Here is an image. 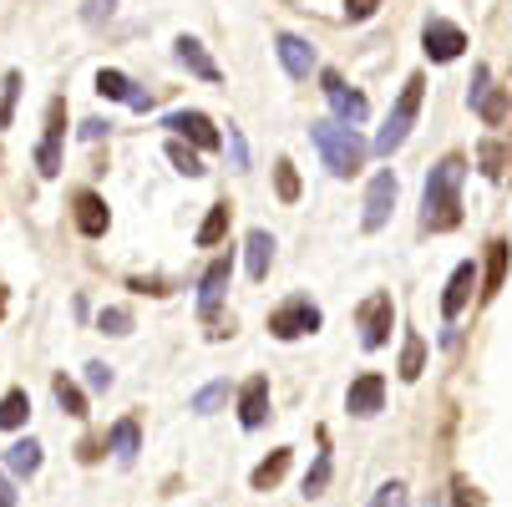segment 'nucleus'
<instances>
[{
  "label": "nucleus",
  "mask_w": 512,
  "mask_h": 507,
  "mask_svg": "<svg viewBox=\"0 0 512 507\" xmlns=\"http://www.w3.org/2000/svg\"><path fill=\"white\" fill-rule=\"evenodd\" d=\"M229 153H234V168H249V148H244V132L229 127Z\"/></svg>",
  "instance_id": "4c0bfd02"
},
{
  "label": "nucleus",
  "mask_w": 512,
  "mask_h": 507,
  "mask_svg": "<svg viewBox=\"0 0 512 507\" xmlns=\"http://www.w3.org/2000/svg\"><path fill=\"white\" fill-rule=\"evenodd\" d=\"M168 163H173L183 178H203V163H198V153H193V148H183V142H168Z\"/></svg>",
  "instance_id": "7c9ffc66"
},
{
  "label": "nucleus",
  "mask_w": 512,
  "mask_h": 507,
  "mask_svg": "<svg viewBox=\"0 0 512 507\" xmlns=\"http://www.w3.org/2000/svg\"><path fill=\"white\" fill-rule=\"evenodd\" d=\"M0 507H16V492H11V482L0 477Z\"/></svg>",
  "instance_id": "37998d69"
},
{
  "label": "nucleus",
  "mask_w": 512,
  "mask_h": 507,
  "mask_svg": "<svg viewBox=\"0 0 512 507\" xmlns=\"http://www.w3.org/2000/svg\"><path fill=\"white\" fill-rule=\"evenodd\" d=\"M107 447H112V457H117L122 467H132V462H137V447H142V431H137V421H132V416L112 426V437H107Z\"/></svg>",
  "instance_id": "6ab92c4d"
},
{
  "label": "nucleus",
  "mask_w": 512,
  "mask_h": 507,
  "mask_svg": "<svg viewBox=\"0 0 512 507\" xmlns=\"http://www.w3.org/2000/svg\"><path fill=\"white\" fill-rule=\"evenodd\" d=\"M97 330H102V335H127V330H132V315H127V310H102V315H97Z\"/></svg>",
  "instance_id": "72a5a7b5"
},
{
  "label": "nucleus",
  "mask_w": 512,
  "mask_h": 507,
  "mask_svg": "<svg viewBox=\"0 0 512 507\" xmlns=\"http://www.w3.org/2000/svg\"><path fill=\"white\" fill-rule=\"evenodd\" d=\"M82 137H87V142H102V137H107V122H102V117L82 122Z\"/></svg>",
  "instance_id": "79ce46f5"
},
{
  "label": "nucleus",
  "mask_w": 512,
  "mask_h": 507,
  "mask_svg": "<svg viewBox=\"0 0 512 507\" xmlns=\"http://www.w3.org/2000/svg\"><path fill=\"white\" fill-rule=\"evenodd\" d=\"M462 178H467V163L457 153L431 168L426 193H421V229L426 234H452L462 224Z\"/></svg>",
  "instance_id": "f257e3e1"
},
{
  "label": "nucleus",
  "mask_w": 512,
  "mask_h": 507,
  "mask_svg": "<svg viewBox=\"0 0 512 507\" xmlns=\"http://www.w3.org/2000/svg\"><path fill=\"white\" fill-rule=\"evenodd\" d=\"M26 416H31V396L26 391H6V396H0V431L26 426Z\"/></svg>",
  "instance_id": "5701e85b"
},
{
  "label": "nucleus",
  "mask_w": 512,
  "mask_h": 507,
  "mask_svg": "<svg viewBox=\"0 0 512 507\" xmlns=\"http://www.w3.org/2000/svg\"><path fill=\"white\" fill-rule=\"evenodd\" d=\"M6 467L16 472V477H36L41 472V447L26 437V442H11L6 447Z\"/></svg>",
  "instance_id": "412c9836"
},
{
  "label": "nucleus",
  "mask_w": 512,
  "mask_h": 507,
  "mask_svg": "<svg viewBox=\"0 0 512 507\" xmlns=\"http://www.w3.org/2000/svg\"><path fill=\"white\" fill-rule=\"evenodd\" d=\"M320 82H325V97H330V107H335V122H345V127H360L365 122V97L355 92V87H345L340 82V71H320Z\"/></svg>",
  "instance_id": "1a4fd4ad"
},
{
  "label": "nucleus",
  "mask_w": 512,
  "mask_h": 507,
  "mask_svg": "<svg viewBox=\"0 0 512 507\" xmlns=\"http://www.w3.org/2000/svg\"><path fill=\"white\" fill-rule=\"evenodd\" d=\"M431 507H436V502H431Z\"/></svg>",
  "instance_id": "49530a36"
},
{
  "label": "nucleus",
  "mask_w": 512,
  "mask_h": 507,
  "mask_svg": "<svg viewBox=\"0 0 512 507\" xmlns=\"http://www.w3.org/2000/svg\"><path fill=\"white\" fill-rule=\"evenodd\" d=\"M229 274H234V259L229 254H218L198 284V310H218V300H224V289H229Z\"/></svg>",
  "instance_id": "f3484780"
},
{
  "label": "nucleus",
  "mask_w": 512,
  "mask_h": 507,
  "mask_svg": "<svg viewBox=\"0 0 512 507\" xmlns=\"http://www.w3.org/2000/svg\"><path fill=\"white\" fill-rule=\"evenodd\" d=\"M421 92H426V77H406V87H401V97H396L386 127L376 132V153H381V158H391L401 142L411 137V122H416V112H421Z\"/></svg>",
  "instance_id": "7ed1b4c3"
},
{
  "label": "nucleus",
  "mask_w": 512,
  "mask_h": 507,
  "mask_svg": "<svg viewBox=\"0 0 512 507\" xmlns=\"http://www.w3.org/2000/svg\"><path fill=\"white\" fill-rule=\"evenodd\" d=\"M507 254H512V249H507L502 239H492V244H487V289H482L487 300L497 295V289H502V279H507Z\"/></svg>",
  "instance_id": "b1692460"
},
{
  "label": "nucleus",
  "mask_w": 512,
  "mask_h": 507,
  "mask_svg": "<svg viewBox=\"0 0 512 507\" xmlns=\"http://www.w3.org/2000/svg\"><path fill=\"white\" fill-rule=\"evenodd\" d=\"M97 92L112 97V102H127V107H132V97H137V87L122 77V71H97Z\"/></svg>",
  "instance_id": "bb28decb"
},
{
  "label": "nucleus",
  "mask_w": 512,
  "mask_h": 507,
  "mask_svg": "<svg viewBox=\"0 0 512 507\" xmlns=\"http://www.w3.org/2000/svg\"><path fill=\"white\" fill-rule=\"evenodd\" d=\"M71 219H77V229H82L87 239H102L107 224H112V219H107V203H102L97 193H87V188L71 193Z\"/></svg>",
  "instance_id": "4468645a"
},
{
  "label": "nucleus",
  "mask_w": 512,
  "mask_h": 507,
  "mask_svg": "<svg viewBox=\"0 0 512 507\" xmlns=\"http://www.w3.org/2000/svg\"><path fill=\"white\" fill-rule=\"evenodd\" d=\"M452 502H457V507H472V492H467V482H457V492H452Z\"/></svg>",
  "instance_id": "c03bdc74"
},
{
  "label": "nucleus",
  "mask_w": 512,
  "mask_h": 507,
  "mask_svg": "<svg viewBox=\"0 0 512 507\" xmlns=\"http://www.w3.org/2000/svg\"><path fill=\"white\" fill-rule=\"evenodd\" d=\"M112 6H117V0H87V11H82V16H87V21L97 26L102 16H112Z\"/></svg>",
  "instance_id": "a19ab883"
},
{
  "label": "nucleus",
  "mask_w": 512,
  "mask_h": 507,
  "mask_svg": "<svg viewBox=\"0 0 512 507\" xmlns=\"http://www.w3.org/2000/svg\"><path fill=\"white\" fill-rule=\"evenodd\" d=\"M355 325H360V345H365V350H381V345L391 340V325H396L391 295H371V300L355 310Z\"/></svg>",
  "instance_id": "20e7f679"
},
{
  "label": "nucleus",
  "mask_w": 512,
  "mask_h": 507,
  "mask_svg": "<svg viewBox=\"0 0 512 507\" xmlns=\"http://www.w3.org/2000/svg\"><path fill=\"white\" fill-rule=\"evenodd\" d=\"M87 386H92V391H107V386H112V366L92 360V366H87Z\"/></svg>",
  "instance_id": "c9c22d12"
},
{
  "label": "nucleus",
  "mask_w": 512,
  "mask_h": 507,
  "mask_svg": "<svg viewBox=\"0 0 512 507\" xmlns=\"http://www.w3.org/2000/svg\"><path fill=\"white\" fill-rule=\"evenodd\" d=\"M178 61L193 71L198 82H224V71H218V61L203 51V41H193V36H178Z\"/></svg>",
  "instance_id": "a211bd4d"
},
{
  "label": "nucleus",
  "mask_w": 512,
  "mask_h": 507,
  "mask_svg": "<svg viewBox=\"0 0 512 507\" xmlns=\"http://www.w3.org/2000/svg\"><path fill=\"white\" fill-rule=\"evenodd\" d=\"M325 482H330V452H320V457H315V467H310V477H305V497H320V492H325Z\"/></svg>",
  "instance_id": "473e14b6"
},
{
  "label": "nucleus",
  "mask_w": 512,
  "mask_h": 507,
  "mask_svg": "<svg viewBox=\"0 0 512 507\" xmlns=\"http://www.w3.org/2000/svg\"><path fill=\"white\" fill-rule=\"evenodd\" d=\"M229 213H234L229 203H213V208H208V219H203V229H198V244H203V249L229 234Z\"/></svg>",
  "instance_id": "a878e982"
},
{
  "label": "nucleus",
  "mask_w": 512,
  "mask_h": 507,
  "mask_svg": "<svg viewBox=\"0 0 512 507\" xmlns=\"http://www.w3.org/2000/svg\"><path fill=\"white\" fill-rule=\"evenodd\" d=\"M472 289H477V264L467 259V264H457V269H452V279H447V295H442V315H447V320H457V315L467 310Z\"/></svg>",
  "instance_id": "2eb2a0df"
},
{
  "label": "nucleus",
  "mask_w": 512,
  "mask_h": 507,
  "mask_svg": "<svg viewBox=\"0 0 512 507\" xmlns=\"http://www.w3.org/2000/svg\"><path fill=\"white\" fill-rule=\"evenodd\" d=\"M315 330H320V305H310V300H289L269 315L274 340H300V335H315Z\"/></svg>",
  "instance_id": "39448f33"
},
{
  "label": "nucleus",
  "mask_w": 512,
  "mask_h": 507,
  "mask_svg": "<svg viewBox=\"0 0 512 507\" xmlns=\"http://www.w3.org/2000/svg\"><path fill=\"white\" fill-rule=\"evenodd\" d=\"M482 173L487 178H502V153L492 148V142H482Z\"/></svg>",
  "instance_id": "58836bf2"
},
{
  "label": "nucleus",
  "mask_w": 512,
  "mask_h": 507,
  "mask_svg": "<svg viewBox=\"0 0 512 507\" xmlns=\"http://www.w3.org/2000/svg\"><path fill=\"white\" fill-rule=\"evenodd\" d=\"M102 452H107V437H87V442L77 447V457H82V462H102Z\"/></svg>",
  "instance_id": "ea45409f"
},
{
  "label": "nucleus",
  "mask_w": 512,
  "mask_h": 507,
  "mask_svg": "<svg viewBox=\"0 0 512 507\" xmlns=\"http://www.w3.org/2000/svg\"><path fill=\"white\" fill-rule=\"evenodd\" d=\"M371 507H406V482H386V487L371 497Z\"/></svg>",
  "instance_id": "f704fd0d"
},
{
  "label": "nucleus",
  "mask_w": 512,
  "mask_h": 507,
  "mask_svg": "<svg viewBox=\"0 0 512 507\" xmlns=\"http://www.w3.org/2000/svg\"><path fill=\"white\" fill-rule=\"evenodd\" d=\"M284 472H289V447H279L274 457H264V462L254 467V477H249V482H254V492H269V487H279V482H284Z\"/></svg>",
  "instance_id": "4be33fe9"
},
{
  "label": "nucleus",
  "mask_w": 512,
  "mask_h": 507,
  "mask_svg": "<svg viewBox=\"0 0 512 507\" xmlns=\"http://www.w3.org/2000/svg\"><path fill=\"white\" fill-rule=\"evenodd\" d=\"M421 366H426V340L421 335H406V345H401V381H416Z\"/></svg>",
  "instance_id": "cd10ccee"
},
{
  "label": "nucleus",
  "mask_w": 512,
  "mask_h": 507,
  "mask_svg": "<svg viewBox=\"0 0 512 507\" xmlns=\"http://www.w3.org/2000/svg\"><path fill=\"white\" fill-rule=\"evenodd\" d=\"M467 102L477 107V117H482L487 127L507 122V112H512V102L492 87V71H487V66H477V71H472V92H467Z\"/></svg>",
  "instance_id": "0eeeda50"
},
{
  "label": "nucleus",
  "mask_w": 512,
  "mask_h": 507,
  "mask_svg": "<svg viewBox=\"0 0 512 507\" xmlns=\"http://www.w3.org/2000/svg\"><path fill=\"white\" fill-rule=\"evenodd\" d=\"M244 249H249V279L264 284V279H269V264H274V239H269L264 229H254Z\"/></svg>",
  "instance_id": "aec40b11"
},
{
  "label": "nucleus",
  "mask_w": 512,
  "mask_h": 507,
  "mask_svg": "<svg viewBox=\"0 0 512 507\" xmlns=\"http://www.w3.org/2000/svg\"><path fill=\"white\" fill-rule=\"evenodd\" d=\"M421 51L431 56V61H457L462 51H467V36H462V26H452V21H426V31H421Z\"/></svg>",
  "instance_id": "9b49d317"
},
{
  "label": "nucleus",
  "mask_w": 512,
  "mask_h": 507,
  "mask_svg": "<svg viewBox=\"0 0 512 507\" xmlns=\"http://www.w3.org/2000/svg\"><path fill=\"white\" fill-rule=\"evenodd\" d=\"M224 401H229V381H213V386H203V391L193 396V411H203V416H208V411H218Z\"/></svg>",
  "instance_id": "2f4dec72"
},
{
  "label": "nucleus",
  "mask_w": 512,
  "mask_h": 507,
  "mask_svg": "<svg viewBox=\"0 0 512 507\" xmlns=\"http://www.w3.org/2000/svg\"><path fill=\"white\" fill-rule=\"evenodd\" d=\"M163 127H173L178 137H188L193 148H203V153H213V148H218V127H213L203 112H168V117H163Z\"/></svg>",
  "instance_id": "f8f14e48"
},
{
  "label": "nucleus",
  "mask_w": 512,
  "mask_h": 507,
  "mask_svg": "<svg viewBox=\"0 0 512 507\" xmlns=\"http://www.w3.org/2000/svg\"><path fill=\"white\" fill-rule=\"evenodd\" d=\"M16 97H21V71H6V77H0V127H11Z\"/></svg>",
  "instance_id": "c756f323"
},
{
  "label": "nucleus",
  "mask_w": 512,
  "mask_h": 507,
  "mask_svg": "<svg viewBox=\"0 0 512 507\" xmlns=\"http://www.w3.org/2000/svg\"><path fill=\"white\" fill-rule=\"evenodd\" d=\"M310 142L320 148V158H325V168L335 173V178H350V173H360V163H365V142H360V132L355 127H345V122H315L310 127Z\"/></svg>",
  "instance_id": "f03ea898"
},
{
  "label": "nucleus",
  "mask_w": 512,
  "mask_h": 507,
  "mask_svg": "<svg viewBox=\"0 0 512 507\" xmlns=\"http://www.w3.org/2000/svg\"><path fill=\"white\" fill-rule=\"evenodd\" d=\"M239 421H244L249 431L269 421V376H254V381L239 391Z\"/></svg>",
  "instance_id": "dca6fc26"
},
{
  "label": "nucleus",
  "mask_w": 512,
  "mask_h": 507,
  "mask_svg": "<svg viewBox=\"0 0 512 507\" xmlns=\"http://www.w3.org/2000/svg\"><path fill=\"white\" fill-rule=\"evenodd\" d=\"M376 6H381V0H345V16H350V21H371Z\"/></svg>",
  "instance_id": "e433bc0d"
},
{
  "label": "nucleus",
  "mask_w": 512,
  "mask_h": 507,
  "mask_svg": "<svg viewBox=\"0 0 512 507\" xmlns=\"http://www.w3.org/2000/svg\"><path fill=\"white\" fill-rule=\"evenodd\" d=\"M391 208H396V173H376L371 188H365V234H381L386 219H391Z\"/></svg>",
  "instance_id": "423d86ee"
},
{
  "label": "nucleus",
  "mask_w": 512,
  "mask_h": 507,
  "mask_svg": "<svg viewBox=\"0 0 512 507\" xmlns=\"http://www.w3.org/2000/svg\"><path fill=\"white\" fill-rule=\"evenodd\" d=\"M61 137H66V102L56 97V102L46 107V137H41V148H36V168H41L46 178L61 173Z\"/></svg>",
  "instance_id": "6e6552de"
},
{
  "label": "nucleus",
  "mask_w": 512,
  "mask_h": 507,
  "mask_svg": "<svg viewBox=\"0 0 512 507\" xmlns=\"http://www.w3.org/2000/svg\"><path fill=\"white\" fill-rule=\"evenodd\" d=\"M381 401H386V376H376V371H365V376H360V381H350V391H345L350 416H376V411H381Z\"/></svg>",
  "instance_id": "ddd939ff"
},
{
  "label": "nucleus",
  "mask_w": 512,
  "mask_h": 507,
  "mask_svg": "<svg viewBox=\"0 0 512 507\" xmlns=\"http://www.w3.org/2000/svg\"><path fill=\"white\" fill-rule=\"evenodd\" d=\"M274 46H279V61H284V71H289V77H295V82H305L310 71L320 66L315 46H310L305 36H295V31H279V36H274Z\"/></svg>",
  "instance_id": "9d476101"
},
{
  "label": "nucleus",
  "mask_w": 512,
  "mask_h": 507,
  "mask_svg": "<svg viewBox=\"0 0 512 507\" xmlns=\"http://www.w3.org/2000/svg\"><path fill=\"white\" fill-rule=\"evenodd\" d=\"M0 315H6V295H0Z\"/></svg>",
  "instance_id": "a18cd8bd"
},
{
  "label": "nucleus",
  "mask_w": 512,
  "mask_h": 507,
  "mask_svg": "<svg viewBox=\"0 0 512 507\" xmlns=\"http://www.w3.org/2000/svg\"><path fill=\"white\" fill-rule=\"evenodd\" d=\"M274 193H279L284 203H295V198H300V173H295V163H289V158L274 163Z\"/></svg>",
  "instance_id": "c85d7f7f"
},
{
  "label": "nucleus",
  "mask_w": 512,
  "mask_h": 507,
  "mask_svg": "<svg viewBox=\"0 0 512 507\" xmlns=\"http://www.w3.org/2000/svg\"><path fill=\"white\" fill-rule=\"evenodd\" d=\"M51 396H56V406H61L66 416H87V396H82V386H77V381L56 376V381H51Z\"/></svg>",
  "instance_id": "393cba45"
}]
</instances>
